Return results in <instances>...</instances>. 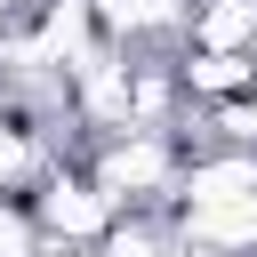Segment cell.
<instances>
[{"label": "cell", "mask_w": 257, "mask_h": 257, "mask_svg": "<svg viewBox=\"0 0 257 257\" xmlns=\"http://www.w3.org/2000/svg\"><path fill=\"white\" fill-rule=\"evenodd\" d=\"M177 137L169 128H112L104 145H96V161H88V177L120 201V209H153V201H169L177 193Z\"/></svg>", "instance_id": "obj_1"}, {"label": "cell", "mask_w": 257, "mask_h": 257, "mask_svg": "<svg viewBox=\"0 0 257 257\" xmlns=\"http://www.w3.org/2000/svg\"><path fill=\"white\" fill-rule=\"evenodd\" d=\"M32 217H40V233L48 241H104V225L120 217V201L96 185V177H48L40 185V201H32Z\"/></svg>", "instance_id": "obj_2"}, {"label": "cell", "mask_w": 257, "mask_h": 257, "mask_svg": "<svg viewBox=\"0 0 257 257\" xmlns=\"http://www.w3.org/2000/svg\"><path fill=\"white\" fill-rule=\"evenodd\" d=\"M257 193V153L249 145H217V153H193L177 169V209H217V201H249Z\"/></svg>", "instance_id": "obj_3"}, {"label": "cell", "mask_w": 257, "mask_h": 257, "mask_svg": "<svg viewBox=\"0 0 257 257\" xmlns=\"http://www.w3.org/2000/svg\"><path fill=\"white\" fill-rule=\"evenodd\" d=\"M177 80H185V96H201L217 112V104H233V96L257 88V56H241V48H193Z\"/></svg>", "instance_id": "obj_4"}, {"label": "cell", "mask_w": 257, "mask_h": 257, "mask_svg": "<svg viewBox=\"0 0 257 257\" xmlns=\"http://www.w3.org/2000/svg\"><path fill=\"white\" fill-rule=\"evenodd\" d=\"M185 40L193 48H241V56H257V0H193Z\"/></svg>", "instance_id": "obj_5"}, {"label": "cell", "mask_w": 257, "mask_h": 257, "mask_svg": "<svg viewBox=\"0 0 257 257\" xmlns=\"http://www.w3.org/2000/svg\"><path fill=\"white\" fill-rule=\"evenodd\" d=\"M177 225L193 241H209L217 257H249L257 249V193L249 201H217V209H177Z\"/></svg>", "instance_id": "obj_6"}, {"label": "cell", "mask_w": 257, "mask_h": 257, "mask_svg": "<svg viewBox=\"0 0 257 257\" xmlns=\"http://www.w3.org/2000/svg\"><path fill=\"white\" fill-rule=\"evenodd\" d=\"M104 40H145V32H185L193 0H88Z\"/></svg>", "instance_id": "obj_7"}, {"label": "cell", "mask_w": 257, "mask_h": 257, "mask_svg": "<svg viewBox=\"0 0 257 257\" xmlns=\"http://www.w3.org/2000/svg\"><path fill=\"white\" fill-rule=\"evenodd\" d=\"M40 177H48L40 137H32L24 120H0V193H24V185H40Z\"/></svg>", "instance_id": "obj_8"}, {"label": "cell", "mask_w": 257, "mask_h": 257, "mask_svg": "<svg viewBox=\"0 0 257 257\" xmlns=\"http://www.w3.org/2000/svg\"><path fill=\"white\" fill-rule=\"evenodd\" d=\"M161 249H169V225H161L153 209L112 217V225H104V241H96V257H161Z\"/></svg>", "instance_id": "obj_9"}, {"label": "cell", "mask_w": 257, "mask_h": 257, "mask_svg": "<svg viewBox=\"0 0 257 257\" xmlns=\"http://www.w3.org/2000/svg\"><path fill=\"white\" fill-rule=\"evenodd\" d=\"M40 249H48L40 217H32L16 193H0V257H40Z\"/></svg>", "instance_id": "obj_10"}, {"label": "cell", "mask_w": 257, "mask_h": 257, "mask_svg": "<svg viewBox=\"0 0 257 257\" xmlns=\"http://www.w3.org/2000/svg\"><path fill=\"white\" fill-rule=\"evenodd\" d=\"M209 120H217V137H225V145H249V153H257V88H249V96H233V104H217Z\"/></svg>", "instance_id": "obj_11"}, {"label": "cell", "mask_w": 257, "mask_h": 257, "mask_svg": "<svg viewBox=\"0 0 257 257\" xmlns=\"http://www.w3.org/2000/svg\"><path fill=\"white\" fill-rule=\"evenodd\" d=\"M40 257H96V241H48Z\"/></svg>", "instance_id": "obj_12"}, {"label": "cell", "mask_w": 257, "mask_h": 257, "mask_svg": "<svg viewBox=\"0 0 257 257\" xmlns=\"http://www.w3.org/2000/svg\"><path fill=\"white\" fill-rule=\"evenodd\" d=\"M16 8H24V0H0V24H8V16H16Z\"/></svg>", "instance_id": "obj_13"}]
</instances>
